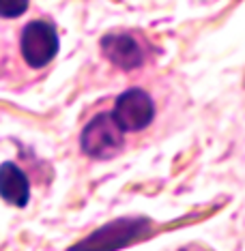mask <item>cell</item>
Returning a JSON list of instances; mask_svg holds the SVG:
<instances>
[{
    "label": "cell",
    "mask_w": 245,
    "mask_h": 251,
    "mask_svg": "<svg viewBox=\"0 0 245 251\" xmlns=\"http://www.w3.org/2000/svg\"><path fill=\"white\" fill-rule=\"evenodd\" d=\"M101 50H104L106 58L123 71L138 69L142 65V60H144V52H142L138 41L134 37L125 35V32L106 35L101 39Z\"/></svg>",
    "instance_id": "5"
},
{
    "label": "cell",
    "mask_w": 245,
    "mask_h": 251,
    "mask_svg": "<svg viewBox=\"0 0 245 251\" xmlns=\"http://www.w3.org/2000/svg\"><path fill=\"white\" fill-rule=\"evenodd\" d=\"M0 198L18 208H24L30 200V182L26 174L11 161L0 165Z\"/></svg>",
    "instance_id": "6"
},
{
    "label": "cell",
    "mask_w": 245,
    "mask_h": 251,
    "mask_svg": "<svg viewBox=\"0 0 245 251\" xmlns=\"http://www.w3.org/2000/svg\"><path fill=\"white\" fill-rule=\"evenodd\" d=\"M151 232L149 219H114L88 234L67 251H118Z\"/></svg>",
    "instance_id": "1"
},
{
    "label": "cell",
    "mask_w": 245,
    "mask_h": 251,
    "mask_svg": "<svg viewBox=\"0 0 245 251\" xmlns=\"http://www.w3.org/2000/svg\"><path fill=\"white\" fill-rule=\"evenodd\" d=\"M30 0H0V18H20L28 9Z\"/></svg>",
    "instance_id": "7"
},
{
    "label": "cell",
    "mask_w": 245,
    "mask_h": 251,
    "mask_svg": "<svg viewBox=\"0 0 245 251\" xmlns=\"http://www.w3.org/2000/svg\"><path fill=\"white\" fill-rule=\"evenodd\" d=\"M22 56L30 67L41 69V67L50 65L54 60V56L58 54V35L56 28L48 22H30L24 32H22Z\"/></svg>",
    "instance_id": "3"
},
{
    "label": "cell",
    "mask_w": 245,
    "mask_h": 251,
    "mask_svg": "<svg viewBox=\"0 0 245 251\" xmlns=\"http://www.w3.org/2000/svg\"><path fill=\"white\" fill-rule=\"evenodd\" d=\"M125 144V131L112 114H97L80 135V146L93 159H112Z\"/></svg>",
    "instance_id": "2"
},
{
    "label": "cell",
    "mask_w": 245,
    "mask_h": 251,
    "mask_svg": "<svg viewBox=\"0 0 245 251\" xmlns=\"http://www.w3.org/2000/svg\"><path fill=\"white\" fill-rule=\"evenodd\" d=\"M114 121L118 123L125 133H134V131H142L146 129L153 123V116H155V105H153V99L144 90L140 88H129L116 99L112 110Z\"/></svg>",
    "instance_id": "4"
}]
</instances>
